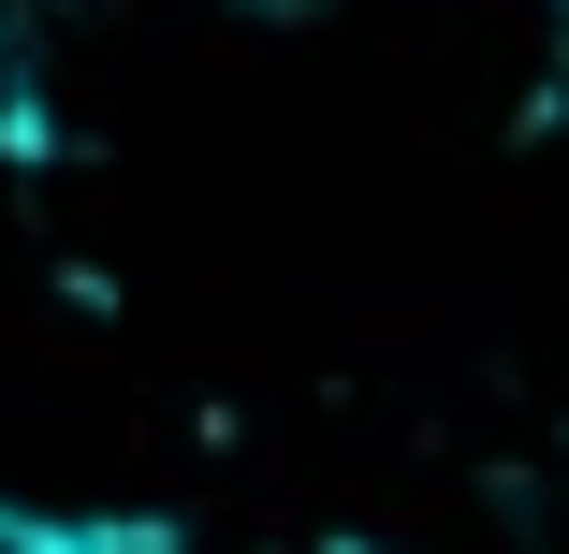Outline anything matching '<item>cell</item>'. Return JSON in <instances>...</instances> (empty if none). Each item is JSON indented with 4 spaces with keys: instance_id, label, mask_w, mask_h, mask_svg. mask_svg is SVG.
I'll list each match as a JSON object with an SVG mask.
<instances>
[{
    "instance_id": "6da1fadb",
    "label": "cell",
    "mask_w": 569,
    "mask_h": 554,
    "mask_svg": "<svg viewBox=\"0 0 569 554\" xmlns=\"http://www.w3.org/2000/svg\"><path fill=\"white\" fill-rule=\"evenodd\" d=\"M88 30V0H0V161H59L73 118H59V59Z\"/></svg>"
}]
</instances>
